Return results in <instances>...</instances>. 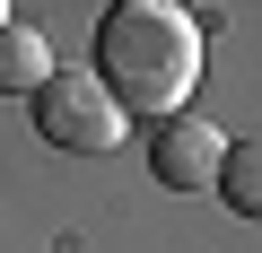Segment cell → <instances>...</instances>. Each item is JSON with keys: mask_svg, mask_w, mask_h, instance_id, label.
<instances>
[{"mask_svg": "<svg viewBox=\"0 0 262 253\" xmlns=\"http://www.w3.org/2000/svg\"><path fill=\"white\" fill-rule=\"evenodd\" d=\"M88 79L114 96L122 122H184L192 87H201V27L192 9H175V0H114V9L96 18V61Z\"/></svg>", "mask_w": 262, "mask_h": 253, "instance_id": "obj_1", "label": "cell"}, {"mask_svg": "<svg viewBox=\"0 0 262 253\" xmlns=\"http://www.w3.org/2000/svg\"><path fill=\"white\" fill-rule=\"evenodd\" d=\"M27 105H35V131H44L53 149H70V157H114L122 131H131V122L114 113V96H105L88 70H53Z\"/></svg>", "mask_w": 262, "mask_h": 253, "instance_id": "obj_2", "label": "cell"}, {"mask_svg": "<svg viewBox=\"0 0 262 253\" xmlns=\"http://www.w3.org/2000/svg\"><path fill=\"white\" fill-rule=\"evenodd\" d=\"M219 157H227V140L210 131V122H158V131H149V175L166 192H210L219 183Z\"/></svg>", "mask_w": 262, "mask_h": 253, "instance_id": "obj_3", "label": "cell"}, {"mask_svg": "<svg viewBox=\"0 0 262 253\" xmlns=\"http://www.w3.org/2000/svg\"><path fill=\"white\" fill-rule=\"evenodd\" d=\"M44 79H53V44H44V27L9 18V27H0V96H35Z\"/></svg>", "mask_w": 262, "mask_h": 253, "instance_id": "obj_4", "label": "cell"}, {"mask_svg": "<svg viewBox=\"0 0 262 253\" xmlns=\"http://www.w3.org/2000/svg\"><path fill=\"white\" fill-rule=\"evenodd\" d=\"M236 218H262V149L253 140H227V157H219V183H210Z\"/></svg>", "mask_w": 262, "mask_h": 253, "instance_id": "obj_5", "label": "cell"}, {"mask_svg": "<svg viewBox=\"0 0 262 253\" xmlns=\"http://www.w3.org/2000/svg\"><path fill=\"white\" fill-rule=\"evenodd\" d=\"M0 27H9V9H0Z\"/></svg>", "mask_w": 262, "mask_h": 253, "instance_id": "obj_6", "label": "cell"}]
</instances>
